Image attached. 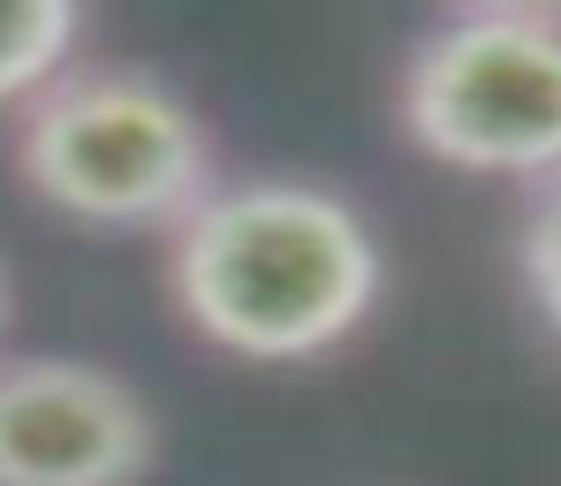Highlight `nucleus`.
Segmentation results:
<instances>
[{"instance_id":"nucleus-6","label":"nucleus","mask_w":561,"mask_h":486,"mask_svg":"<svg viewBox=\"0 0 561 486\" xmlns=\"http://www.w3.org/2000/svg\"><path fill=\"white\" fill-rule=\"evenodd\" d=\"M516 274L539 304V319L561 335V176L539 183L524 205V228H516Z\"/></svg>"},{"instance_id":"nucleus-2","label":"nucleus","mask_w":561,"mask_h":486,"mask_svg":"<svg viewBox=\"0 0 561 486\" xmlns=\"http://www.w3.org/2000/svg\"><path fill=\"white\" fill-rule=\"evenodd\" d=\"M15 176L46 213L137 236L213 191V137L152 69H61L15 122Z\"/></svg>"},{"instance_id":"nucleus-8","label":"nucleus","mask_w":561,"mask_h":486,"mask_svg":"<svg viewBox=\"0 0 561 486\" xmlns=\"http://www.w3.org/2000/svg\"><path fill=\"white\" fill-rule=\"evenodd\" d=\"M0 327H8V274H0Z\"/></svg>"},{"instance_id":"nucleus-5","label":"nucleus","mask_w":561,"mask_h":486,"mask_svg":"<svg viewBox=\"0 0 561 486\" xmlns=\"http://www.w3.org/2000/svg\"><path fill=\"white\" fill-rule=\"evenodd\" d=\"M84 38V0H0V114L38 99Z\"/></svg>"},{"instance_id":"nucleus-1","label":"nucleus","mask_w":561,"mask_h":486,"mask_svg":"<svg viewBox=\"0 0 561 486\" xmlns=\"http://www.w3.org/2000/svg\"><path fill=\"white\" fill-rule=\"evenodd\" d=\"M387 290V251L357 197L259 176L213 183L168 228V296L197 342L243 365H311L342 350Z\"/></svg>"},{"instance_id":"nucleus-4","label":"nucleus","mask_w":561,"mask_h":486,"mask_svg":"<svg viewBox=\"0 0 561 486\" xmlns=\"http://www.w3.org/2000/svg\"><path fill=\"white\" fill-rule=\"evenodd\" d=\"M152 403L92 358H0V486H145Z\"/></svg>"},{"instance_id":"nucleus-7","label":"nucleus","mask_w":561,"mask_h":486,"mask_svg":"<svg viewBox=\"0 0 561 486\" xmlns=\"http://www.w3.org/2000/svg\"><path fill=\"white\" fill-rule=\"evenodd\" d=\"M456 15H554L561 23V0H456Z\"/></svg>"},{"instance_id":"nucleus-3","label":"nucleus","mask_w":561,"mask_h":486,"mask_svg":"<svg viewBox=\"0 0 561 486\" xmlns=\"http://www.w3.org/2000/svg\"><path fill=\"white\" fill-rule=\"evenodd\" d=\"M402 137L456 176H561V23L554 15H448L417 38L394 84Z\"/></svg>"}]
</instances>
